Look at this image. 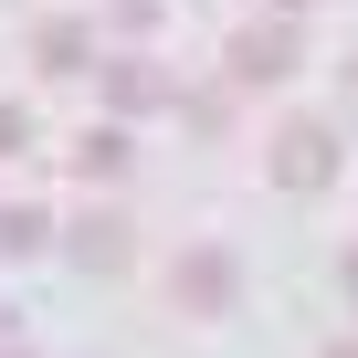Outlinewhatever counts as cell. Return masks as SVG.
Returning a JSON list of instances; mask_svg holds the SVG:
<instances>
[{"label":"cell","instance_id":"cell-1","mask_svg":"<svg viewBox=\"0 0 358 358\" xmlns=\"http://www.w3.org/2000/svg\"><path fill=\"white\" fill-rule=\"evenodd\" d=\"M264 169H274V190H327L337 179V127L327 116H285L274 148H264Z\"/></svg>","mask_w":358,"mask_h":358},{"label":"cell","instance_id":"cell-2","mask_svg":"<svg viewBox=\"0 0 358 358\" xmlns=\"http://www.w3.org/2000/svg\"><path fill=\"white\" fill-rule=\"evenodd\" d=\"M169 295L190 306V316H232V295H243V264H232L222 243H190V253L169 264Z\"/></svg>","mask_w":358,"mask_h":358},{"label":"cell","instance_id":"cell-3","mask_svg":"<svg viewBox=\"0 0 358 358\" xmlns=\"http://www.w3.org/2000/svg\"><path fill=\"white\" fill-rule=\"evenodd\" d=\"M285 74H295V32H285V22L232 32V85H285Z\"/></svg>","mask_w":358,"mask_h":358},{"label":"cell","instance_id":"cell-4","mask_svg":"<svg viewBox=\"0 0 358 358\" xmlns=\"http://www.w3.org/2000/svg\"><path fill=\"white\" fill-rule=\"evenodd\" d=\"M95 74H106V106H116V116H158V106L179 95V85H169L148 53H116V64H95Z\"/></svg>","mask_w":358,"mask_h":358},{"label":"cell","instance_id":"cell-5","mask_svg":"<svg viewBox=\"0 0 358 358\" xmlns=\"http://www.w3.org/2000/svg\"><path fill=\"white\" fill-rule=\"evenodd\" d=\"M127 243H137V232H127L116 211H85V222H64V253H74L85 274H127Z\"/></svg>","mask_w":358,"mask_h":358},{"label":"cell","instance_id":"cell-6","mask_svg":"<svg viewBox=\"0 0 358 358\" xmlns=\"http://www.w3.org/2000/svg\"><path fill=\"white\" fill-rule=\"evenodd\" d=\"M64 169H74V179H106V190H116V179H127V169H137V137H127V127H85V137H74V158H64Z\"/></svg>","mask_w":358,"mask_h":358},{"label":"cell","instance_id":"cell-7","mask_svg":"<svg viewBox=\"0 0 358 358\" xmlns=\"http://www.w3.org/2000/svg\"><path fill=\"white\" fill-rule=\"evenodd\" d=\"M32 53H43V74H85L95 64V22H43Z\"/></svg>","mask_w":358,"mask_h":358},{"label":"cell","instance_id":"cell-8","mask_svg":"<svg viewBox=\"0 0 358 358\" xmlns=\"http://www.w3.org/2000/svg\"><path fill=\"white\" fill-rule=\"evenodd\" d=\"M53 243V211L43 201H0V253H43Z\"/></svg>","mask_w":358,"mask_h":358},{"label":"cell","instance_id":"cell-9","mask_svg":"<svg viewBox=\"0 0 358 358\" xmlns=\"http://www.w3.org/2000/svg\"><path fill=\"white\" fill-rule=\"evenodd\" d=\"M32 148V106H0V158H22Z\"/></svg>","mask_w":358,"mask_h":358},{"label":"cell","instance_id":"cell-10","mask_svg":"<svg viewBox=\"0 0 358 358\" xmlns=\"http://www.w3.org/2000/svg\"><path fill=\"white\" fill-rule=\"evenodd\" d=\"M116 22H127V32H148V22H158V0H116Z\"/></svg>","mask_w":358,"mask_h":358},{"label":"cell","instance_id":"cell-11","mask_svg":"<svg viewBox=\"0 0 358 358\" xmlns=\"http://www.w3.org/2000/svg\"><path fill=\"white\" fill-rule=\"evenodd\" d=\"M337 285H348V295H358V253H348V264H337Z\"/></svg>","mask_w":358,"mask_h":358},{"label":"cell","instance_id":"cell-12","mask_svg":"<svg viewBox=\"0 0 358 358\" xmlns=\"http://www.w3.org/2000/svg\"><path fill=\"white\" fill-rule=\"evenodd\" d=\"M327 358H358V337H337V348H327Z\"/></svg>","mask_w":358,"mask_h":358},{"label":"cell","instance_id":"cell-13","mask_svg":"<svg viewBox=\"0 0 358 358\" xmlns=\"http://www.w3.org/2000/svg\"><path fill=\"white\" fill-rule=\"evenodd\" d=\"M274 11H316V0H274Z\"/></svg>","mask_w":358,"mask_h":358},{"label":"cell","instance_id":"cell-14","mask_svg":"<svg viewBox=\"0 0 358 358\" xmlns=\"http://www.w3.org/2000/svg\"><path fill=\"white\" fill-rule=\"evenodd\" d=\"M0 358H32V348H22V337H11V348H0Z\"/></svg>","mask_w":358,"mask_h":358}]
</instances>
